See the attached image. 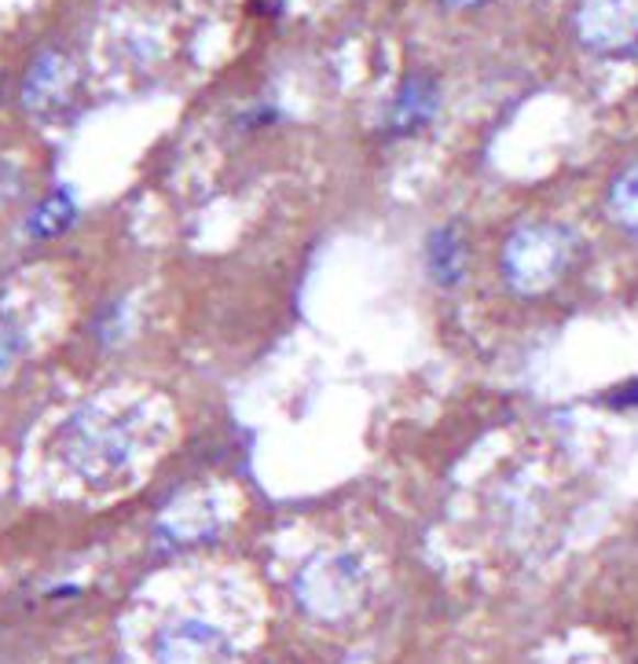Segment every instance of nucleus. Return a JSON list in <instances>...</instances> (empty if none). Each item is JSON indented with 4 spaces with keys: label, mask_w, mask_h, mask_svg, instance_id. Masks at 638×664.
Listing matches in <instances>:
<instances>
[{
    "label": "nucleus",
    "mask_w": 638,
    "mask_h": 664,
    "mask_svg": "<svg viewBox=\"0 0 638 664\" xmlns=\"http://www.w3.org/2000/svg\"><path fill=\"white\" fill-rule=\"evenodd\" d=\"M66 460L88 477H114L129 471L140 452V411L121 416H77L66 427Z\"/></svg>",
    "instance_id": "f257e3e1"
},
{
    "label": "nucleus",
    "mask_w": 638,
    "mask_h": 664,
    "mask_svg": "<svg viewBox=\"0 0 638 664\" xmlns=\"http://www.w3.org/2000/svg\"><path fill=\"white\" fill-rule=\"evenodd\" d=\"M363 591L360 565L338 554V558H316L308 562L297 576V598L312 617H341L356 606Z\"/></svg>",
    "instance_id": "f03ea898"
},
{
    "label": "nucleus",
    "mask_w": 638,
    "mask_h": 664,
    "mask_svg": "<svg viewBox=\"0 0 638 664\" xmlns=\"http://www.w3.org/2000/svg\"><path fill=\"white\" fill-rule=\"evenodd\" d=\"M154 664H231V639L206 620H176L154 642Z\"/></svg>",
    "instance_id": "7ed1b4c3"
},
{
    "label": "nucleus",
    "mask_w": 638,
    "mask_h": 664,
    "mask_svg": "<svg viewBox=\"0 0 638 664\" xmlns=\"http://www.w3.org/2000/svg\"><path fill=\"white\" fill-rule=\"evenodd\" d=\"M580 37L598 52L638 45V0H583Z\"/></svg>",
    "instance_id": "20e7f679"
},
{
    "label": "nucleus",
    "mask_w": 638,
    "mask_h": 664,
    "mask_svg": "<svg viewBox=\"0 0 638 664\" xmlns=\"http://www.w3.org/2000/svg\"><path fill=\"white\" fill-rule=\"evenodd\" d=\"M561 246L554 232H521L506 250V276L521 290L547 283L561 268Z\"/></svg>",
    "instance_id": "39448f33"
},
{
    "label": "nucleus",
    "mask_w": 638,
    "mask_h": 664,
    "mask_svg": "<svg viewBox=\"0 0 638 664\" xmlns=\"http://www.w3.org/2000/svg\"><path fill=\"white\" fill-rule=\"evenodd\" d=\"M440 107V89L429 74H407L400 92L393 100V111H389V129L396 136H407V133H418L433 122Z\"/></svg>",
    "instance_id": "423d86ee"
},
{
    "label": "nucleus",
    "mask_w": 638,
    "mask_h": 664,
    "mask_svg": "<svg viewBox=\"0 0 638 664\" xmlns=\"http://www.w3.org/2000/svg\"><path fill=\"white\" fill-rule=\"evenodd\" d=\"M70 70H66V63L48 52V56H41L33 63L26 85H22V103H30L33 111H52L55 103H63L66 96H70Z\"/></svg>",
    "instance_id": "0eeeda50"
},
{
    "label": "nucleus",
    "mask_w": 638,
    "mask_h": 664,
    "mask_svg": "<svg viewBox=\"0 0 638 664\" xmlns=\"http://www.w3.org/2000/svg\"><path fill=\"white\" fill-rule=\"evenodd\" d=\"M462 261H466V250H462L459 235L451 232V228H440V232L429 235V243H426V265H429V276H433L437 283H444V287L459 283V276H462Z\"/></svg>",
    "instance_id": "6e6552de"
},
{
    "label": "nucleus",
    "mask_w": 638,
    "mask_h": 664,
    "mask_svg": "<svg viewBox=\"0 0 638 664\" xmlns=\"http://www.w3.org/2000/svg\"><path fill=\"white\" fill-rule=\"evenodd\" d=\"M74 217H77V206H74V199H70V191L59 188V191H52L48 199L37 206V210H33V217H30V232L41 235V239L59 235L63 228L74 224Z\"/></svg>",
    "instance_id": "1a4fd4ad"
},
{
    "label": "nucleus",
    "mask_w": 638,
    "mask_h": 664,
    "mask_svg": "<svg viewBox=\"0 0 638 664\" xmlns=\"http://www.w3.org/2000/svg\"><path fill=\"white\" fill-rule=\"evenodd\" d=\"M15 353H19V339L8 331V327H0V372H4L11 361H15Z\"/></svg>",
    "instance_id": "9d476101"
},
{
    "label": "nucleus",
    "mask_w": 638,
    "mask_h": 664,
    "mask_svg": "<svg viewBox=\"0 0 638 664\" xmlns=\"http://www.w3.org/2000/svg\"><path fill=\"white\" fill-rule=\"evenodd\" d=\"M448 4H459V8H473V4H484V0H448Z\"/></svg>",
    "instance_id": "9b49d317"
}]
</instances>
